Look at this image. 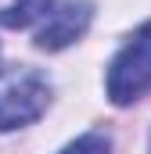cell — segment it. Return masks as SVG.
<instances>
[{"instance_id": "obj_1", "label": "cell", "mask_w": 151, "mask_h": 154, "mask_svg": "<svg viewBox=\"0 0 151 154\" xmlns=\"http://www.w3.org/2000/svg\"><path fill=\"white\" fill-rule=\"evenodd\" d=\"M47 100H50V86L40 72L25 65L0 68V133L36 122L47 111Z\"/></svg>"}, {"instance_id": "obj_2", "label": "cell", "mask_w": 151, "mask_h": 154, "mask_svg": "<svg viewBox=\"0 0 151 154\" xmlns=\"http://www.w3.org/2000/svg\"><path fill=\"white\" fill-rule=\"evenodd\" d=\"M148 90H151V22L130 36V43L115 54L108 68V97L115 104H133Z\"/></svg>"}, {"instance_id": "obj_3", "label": "cell", "mask_w": 151, "mask_h": 154, "mask_svg": "<svg viewBox=\"0 0 151 154\" xmlns=\"http://www.w3.org/2000/svg\"><path fill=\"white\" fill-rule=\"evenodd\" d=\"M90 25V4L86 0H65L61 7H54L47 14V22L36 32V47L40 50H61L86 32Z\"/></svg>"}, {"instance_id": "obj_4", "label": "cell", "mask_w": 151, "mask_h": 154, "mask_svg": "<svg viewBox=\"0 0 151 154\" xmlns=\"http://www.w3.org/2000/svg\"><path fill=\"white\" fill-rule=\"evenodd\" d=\"M50 7H54V0H11L0 11V22L7 29H25V25H33L40 18H47Z\"/></svg>"}, {"instance_id": "obj_5", "label": "cell", "mask_w": 151, "mask_h": 154, "mask_svg": "<svg viewBox=\"0 0 151 154\" xmlns=\"http://www.w3.org/2000/svg\"><path fill=\"white\" fill-rule=\"evenodd\" d=\"M61 154H108V136H101V133H86V136H79L76 143H69Z\"/></svg>"}]
</instances>
